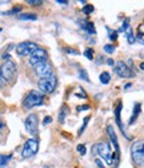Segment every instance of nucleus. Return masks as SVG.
Returning <instances> with one entry per match:
<instances>
[{
	"label": "nucleus",
	"mask_w": 144,
	"mask_h": 168,
	"mask_svg": "<svg viewBox=\"0 0 144 168\" xmlns=\"http://www.w3.org/2000/svg\"><path fill=\"white\" fill-rule=\"evenodd\" d=\"M131 157L136 167L144 168V139L136 140L131 145Z\"/></svg>",
	"instance_id": "1"
},
{
	"label": "nucleus",
	"mask_w": 144,
	"mask_h": 168,
	"mask_svg": "<svg viewBox=\"0 0 144 168\" xmlns=\"http://www.w3.org/2000/svg\"><path fill=\"white\" fill-rule=\"evenodd\" d=\"M16 73H17V68H16V64L13 63V60L8 59L0 67V76L5 80V83L12 81L16 77Z\"/></svg>",
	"instance_id": "2"
},
{
	"label": "nucleus",
	"mask_w": 144,
	"mask_h": 168,
	"mask_svg": "<svg viewBox=\"0 0 144 168\" xmlns=\"http://www.w3.org/2000/svg\"><path fill=\"white\" fill-rule=\"evenodd\" d=\"M92 152H96L107 164H112V163H113V153H112V151H111L109 143H105V141L97 143L92 148Z\"/></svg>",
	"instance_id": "3"
},
{
	"label": "nucleus",
	"mask_w": 144,
	"mask_h": 168,
	"mask_svg": "<svg viewBox=\"0 0 144 168\" xmlns=\"http://www.w3.org/2000/svg\"><path fill=\"white\" fill-rule=\"evenodd\" d=\"M44 101V95L39 91H31L28 95L25 96V99L23 100V108L24 109H31L33 107L41 105Z\"/></svg>",
	"instance_id": "4"
},
{
	"label": "nucleus",
	"mask_w": 144,
	"mask_h": 168,
	"mask_svg": "<svg viewBox=\"0 0 144 168\" xmlns=\"http://www.w3.org/2000/svg\"><path fill=\"white\" fill-rule=\"evenodd\" d=\"M37 87H39L41 93H51L57 87V79L55 76L47 77V79H40L37 81Z\"/></svg>",
	"instance_id": "5"
},
{
	"label": "nucleus",
	"mask_w": 144,
	"mask_h": 168,
	"mask_svg": "<svg viewBox=\"0 0 144 168\" xmlns=\"http://www.w3.org/2000/svg\"><path fill=\"white\" fill-rule=\"evenodd\" d=\"M36 49H39V47L33 41H21L16 45V53L19 56H31Z\"/></svg>",
	"instance_id": "6"
},
{
	"label": "nucleus",
	"mask_w": 144,
	"mask_h": 168,
	"mask_svg": "<svg viewBox=\"0 0 144 168\" xmlns=\"http://www.w3.org/2000/svg\"><path fill=\"white\" fill-rule=\"evenodd\" d=\"M33 73L37 79H47V77H51L53 76V68L49 63H43V64H39V65L33 67Z\"/></svg>",
	"instance_id": "7"
},
{
	"label": "nucleus",
	"mask_w": 144,
	"mask_h": 168,
	"mask_svg": "<svg viewBox=\"0 0 144 168\" xmlns=\"http://www.w3.org/2000/svg\"><path fill=\"white\" fill-rule=\"evenodd\" d=\"M37 151H39V141L36 139H29L24 144L23 151H21V156L24 159H28V157L35 156L37 153Z\"/></svg>",
	"instance_id": "8"
},
{
	"label": "nucleus",
	"mask_w": 144,
	"mask_h": 168,
	"mask_svg": "<svg viewBox=\"0 0 144 168\" xmlns=\"http://www.w3.org/2000/svg\"><path fill=\"white\" fill-rule=\"evenodd\" d=\"M47 61H48V53H47V51L43 49V48H39V49H36L31 56H29L28 63L31 64L32 67H36V65H39V64L47 63Z\"/></svg>",
	"instance_id": "9"
},
{
	"label": "nucleus",
	"mask_w": 144,
	"mask_h": 168,
	"mask_svg": "<svg viewBox=\"0 0 144 168\" xmlns=\"http://www.w3.org/2000/svg\"><path fill=\"white\" fill-rule=\"evenodd\" d=\"M115 72L117 76L123 77V79H129V77H135V72L124 63V61L119 60L115 64Z\"/></svg>",
	"instance_id": "10"
},
{
	"label": "nucleus",
	"mask_w": 144,
	"mask_h": 168,
	"mask_svg": "<svg viewBox=\"0 0 144 168\" xmlns=\"http://www.w3.org/2000/svg\"><path fill=\"white\" fill-rule=\"evenodd\" d=\"M24 125H25V129L28 131L32 135H37V129H39V119H37V115L31 113L27 116L25 121H24Z\"/></svg>",
	"instance_id": "11"
},
{
	"label": "nucleus",
	"mask_w": 144,
	"mask_h": 168,
	"mask_svg": "<svg viewBox=\"0 0 144 168\" xmlns=\"http://www.w3.org/2000/svg\"><path fill=\"white\" fill-rule=\"evenodd\" d=\"M121 108H123V103H121V101H119V103H117V105H116V108H115V119H116V124H117V127L120 128V131L124 133L125 137H128V136L125 135V131H124L123 121H121V116H120V113H121Z\"/></svg>",
	"instance_id": "12"
},
{
	"label": "nucleus",
	"mask_w": 144,
	"mask_h": 168,
	"mask_svg": "<svg viewBox=\"0 0 144 168\" xmlns=\"http://www.w3.org/2000/svg\"><path fill=\"white\" fill-rule=\"evenodd\" d=\"M107 132H108L109 139H111L112 144H113V147H115V152H116V153H120L119 141H117V136H116V133H115V131H113V127H112V125H108V127H107Z\"/></svg>",
	"instance_id": "13"
},
{
	"label": "nucleus",
	"mask_w": 144,
	"mask_h": 168,
	"mask_svg": "<svg viewBox=\"0 0 144 168\" xmlns=\"http://www.w3.org/2000/svg\"><path fill=\"white\" fill-rule=\"evenodd\" d=\"M140 109H141V104L140 103H135L133 105V111H132V116L129 119V125H132L133 123L136 121V119L139 117V113H140Z\"/></svg>",
	"instance_id": "14"
},
{
	"label": "nucleus",
	"mask_w": 144,
	"mask_h": 168,
	"mask_svg": "<svg viewBox=\"0 0 144 168\" xmlns=\"http://www.w3.org/2000/svg\"><path fill=\"white\" fill-rule=\"evenodd\" d=\"M79 23H80V25H81V28L84 29V31H87L88 33H91V35H95V33H96L95 25H93L92 21H84V23L79 21Z\"/></svg>",
	"instance_id": "15"
},
{
	"label": "nucleus",
	"mask_w": 144,
	"mask_h": 168,
	"mask_svg": "<svg viewBox=\"0 0 144 168\" xmlns=\"http://www.w3.org/2000/svg\"><path fill=\"white\" fill-rule=\"evenodd\" d=\"M136 40L140 44H144V23L139 24L137 31H136Z\"/></svg>",
	"instance_id": "16"
},
{
	"label": "nucleus",
	"mask_w": 144,
	"mask_h": 168,
	"mask_svg": "<svg viewBox=\"0 0 144 168\" xmlns=\"http://www.w3.org/2000/svg\"><path fill=\"white\" fill-rule=\"evenodd\" d=\"M125 36H127V40H128V43L129 44H133V43L136 41V37L133 36V32H132V28L131 27H128L127 29H125Z\"/></svg>",
	"instance_id": "17"
},
{
	"label": "nucleus",
	"mask_w": 144,
	"mask_h": 168,
	"mask_svg": "<svg viewBox=\"0 0 144 168\" xmlns=\"http://www.w3.org/2000/svg\"><path fill=\"white\" fill-rule=\"evenodd\" d=\"M20 20H37V15L36 13H21L17 16Z\"/></svg>",
	"instance_id": "18"
},
{
	"label": "nucleus",
	"mask_w": 144,
	"mask_h": 168,
	"mask_svg": "<svg viewBox=\"0 0 144 168\" xmlns=\"http://www.w3.org/2000/svg\"><path fill=\"white\" fill-rule=\"evenodd\" d=\"M12 155H0V168H4L11 160Z\"/></svg>",
	"instance_id": "19"
},
{
	"label": "nucleus",
	"mask_w": 144,
	"mask_h": 168,
	"mask_svg": "<svg viewBox=\"0 0 144 168\" xmlns=\"http://www.w3.org/2000/svg\"><path fill=\"white\" fill-rule=\"evenodd\" d=\"M99 79H100V81L103 83V84H108L109 80H111V75H109L107 71H104V72H101V73H100Z\"/></svg>",
	"instance_id": "20"
},
{
	"label": "nucleus",
	"mask_w": 144,
	"mask_h": 168,
	"mask_svg": "<svg viewBox=\"0 0 144 168\" xmlns=\"http://www.w3.org/2000/svg\"><path fill=\"white\" fill-rule=\"evenodd\" d=\"M67 113H68V108H67V105H63L60 109V113H59V121L63 123L64 120H65V116Z\"/></svg>",
	"instance_id": "21"
},
{
	"label": "nucleus",
	"mask_w": 144,
	"mask_h": 168,
	"mask_svg": "<svg viewBox=\"0 0 144 168\" xmlns=\"http://www.w3.org/2000/svg\"><path fill=\"white\" fill-rule=\"evenodd\" d=\"M93 9H95V8H93V5L92 4H87V5H84V7H83V13H85V15H89V13H92L93 12Z\"/></svg>",
	"instance_id": "22"
},
{
	"label": "nucleus",
	"mask_w": 144,
	"mask_h": 168,
	"mask_svg": "<svg viewBox=\"0 0 144 168\" xmlns=\"http://www.w3.org/2000/svg\"><path fill=\"white\" fill-rule=\"evenodd\" d=\"M88 121H89V116H85V117H84V121H83V125H81V128H80V129H79V133H77V136H81V133L84 132L85 127H87Z\"/></svg>",
	"instance_id": "23"
},
{
	"label": "nucleus",
	"mask_w": 144,
	"mask_h": 168,
	"mask_svg": "<svg viewBox=\"0 0 144 168\" xmlns=\"http://www.w3.org/2000/svg\"><path fill=\"white\" fill-rule=\"evenodd\" d=\"M103 49H104V52H107V53H113L116 48H115V45H113V44H105V45H104Z\"/></svg>",
	"instance_id": "24"
},
{
	"label": "nucleus",
	"mask_w": 144,
	"mask_h": 168,
	"mask_svg": "<svg viewBox=\"0 0 144 168\" xmlns=\"http://www.w3.org/2000/svg\"><path fill=\"white\" fill-rule=\"evenodd\" d=\"M79 77H80V79H83L84 81H89V77H88L87 71H85V69H80V71H79Z\"/></svg>",
	"instance_id": "25"
},
{
	"label": "nucleus",
	"mask_w": 144,
	"mask_h": 168,
	"mask_svg": "<svg viewBox=\"0 0 144 168\" xmlns=\"http://www.w3.org/2000/svg\"><path fill=\"white\" fill-rule=\"evenodd\" d=\"M84 56L88 59V60H92L93 59V49L92 48H87V49L84 51Z\"/></svg>",
	"instance_id": "26"
},
{
	"label": "nucleus",
	"mask_w": 144,
	"mask_h": 168,
	"mask_svg": "<svg viewBox=\"0 0 144 168\" xmlns=\"http://www.w3.org/2000/svg\"><path fill=\"white\" fill-rule=\"evenodd\" d=\"M107 31H108V33H109V40H111V41H115V40L117 39V31H112V29H109V28H107Z\"/></svg>",
	"instance_id": "27"
},
{
	"label": "nucleus",
	"mask_w": 144,
	"mask_h": 168,
	"mask_svg": "<svg viewBox=\"0 0 144 168\" xmlns=\"http://www.w3.org/2000/svg\"><path fill=\"white\" fill-rule=\"evenodd\" d=\"M77 152H79L81 156H84L87 153V148H85L84 144H77Z\"/></svg>",
	"instance_id": "28"
},
{
	"label": "nucleus",
	"mask_w": 144,
	"mask_h": 168,
	"mask_svg": "<svg viewBox=\"0 0 144 168\" xmlns=\"http://www.w3.org/2000/svg\"><path fill=\"white\" fill-rule=\"evenodd\" d=\"M65 52L67 53H72V55H79V51L73 49V48H65Z\"/></svg>",
	"instance_id": "29"
},
{
	"label": "nucleus",
	"mask_w": 144,
	"mask_h": 168,
	"mask_svg": "<svg viewBox=\"0 0 144 168\" xmlns=\"http://www.w3.org/2000/svg\"><path fill=\"white\" fill-rule=\"evenodd\" d=\"M51 121H52V117H51V116H45V117H44V120H43V124L47 125V124H49Z\"/></svg>",
	"instance_id": "30"
},
{
	"label": "nucleus",
	"mask_w": 144,
	"mask_h": 168,
	"mask_svg": "<svg viewBox=\"0 0 144 168\" xmlns=\"http://www.w3.org/2000/svg\"><path fill=\"white\" fill-rule=\"evenodd\" d=\"M95 163H96V165H97L99 168H105V167L103 165V163H101V160H100V159H96V160H95Z\"/></svg>",
	"instance_id": "31"
},
{
	"label": "nucleus",
	"mask_w": 144,
	"mask_h": 168,
	"mask_svg": "<svg viewBox=\"0 0 144 168\" xmlns=\"http://www.w3.org/2000/svg\"><path fill=\"white\" fill-rule=\"evenodd\" d=\"M28 4H29V5H41V1H35V0H29Z\"/></svg>",
	"instance_id": "32"
},
{
	"label": "nucleus",
	"mask_w": 144,
	"mask_h": 168,
	"mask_svg": "<svg viewBox=\"0 0 144 168\" xmlns=\"http://www.w3.org/2000/svg\"><path fill=\"white\" fill-rule=\"evenodd\" d=\"M57 4H60V5H68V1H65V0H57Z\"/></svg>",
	"instance_id": "33"
},
{
	"label": "nucleus",
	"mask_w": 144,
	"mask_h": 168,
	"mask_svg": "<svg viewBox=\"0 0 144 168\" xmlns=\"http://www.w3.org/2000/svg\"><path fill=\"white\" fill-rule=\"evenodd\" d=\"M5 84H7V83H5V80L4 79H3V77L1 76H0V88H1V87H4V85Z\"/></svg>",
	"instance_id": "34"
},
{
	"label": "nucleus",
	"mask_w": 144,
	"mask_h": 168,
	"mask_svg": "<svg viewBox=\"0 0 144 168\" xmlns=\"http://www.w3.org/2000/svg\"><path fill=\"white\" fill-rule=\"evenodd\" d=\"M81 109H89V107H88V105H80V107H77V111H81Z\"/></svg>",
	"instance_id": "35"
},
{
	"label": "nucleus",
	"mask_w": 144,
	"mask_h": 168,
	"mask_svg": "<svg viewBox=\"0 0 144 168\" xmlns=\"http://www.w3.org/2000/svg\"><path fill=\"white\" fill-rule=\"evenodd\" d=\"M107 64H109V65H115V61L112 60V59H107Z\"/></svg>",
	"instance_id": "36"
},
{
	"label": "nucleus",
	"mask_w": 144,
	"mask_h": 168,
	"mask_svg": "<svg viewBox=\"0 0 144 168\" xmlns=\"http://www.w3.org/2000/svg\"><path fill=\"white\" fill-rule=\"evenodd\" d=\"M132 87V83H127V84L124 85V89H128V88H131Z\"/></svg>",
	"instance_id": "37"
},
{
	"label": "nucleus",
	"mask_w": 144,
	"mask_h": 168,
	"mask_svg": "<svg viewBox=\"0 0 144 168\" xmlns=\"http://www.w3.org/2000/svg\"><path fill=\"white\" fill-rule=\"evenodd\" d=\"M140 69H141V71H144V61H143V63H140Z\"/></svg>",
	"instance_id": "38"
},
{
	"label": "nucleus",
	"mask_w": 144,
	"mask_h": 168,
	"mask_svg": "<svg viewBox=\"0 0 144 168\" xmlns=\"http://www.w3.org/2000/svg\"><path fill=\"white\" fill-rule=\"evenodd\" d=\"M1 128H3V121L0 120V131H1Z\"/></svg>",
	"instance_id": "39"
},
{
	"label": "nucleus",
	"mask_w": 144,
	"mask_h": 168,
	"mask_svg": "<svg viewBox=\"0 0 144 168\" xmlns=\"http://www.w3.org/2000/svg\"><path fill=\"white\" fill-rule=\"evenodd\" d=\"M0 32H1V28H0Z\"/></svg>",
	"instance_id": "40"
}]
</instances>
